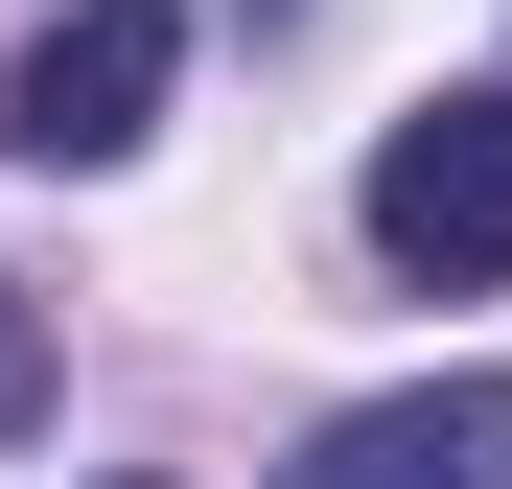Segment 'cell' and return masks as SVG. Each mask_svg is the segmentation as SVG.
<instances>
[{
    "mask_svg": "<svg viewBox=\"0 0 512 489\" xmlns=\"http://www.w3.org/2000/svg\"><path fill=\"white\" fill-rule=\"evenodd\" d=\"M280 489H512V373H396L350 420H303Z\"/></svg>",
    "mask_w": 512,
    "mask_h": 489,
    "instance_id": "obj_3",
    "label": "cell"
},
{
    "mask_svg": "<svg viewBox=\"0 0 512 489\" xmlns=\"http://www.w3.org/2000/svg\"><path fill=\"white\" fill-rule=\"evenodd\" d=\"M24 420H47V303L0 280V443H24Z\"/></svg>",
    "mask_w": 512,
    "mask_h": 489,
    "instance_id": "obj_4",
    "label": "cell"
},
{
    "mask_svg": "<svg viewBox=\"0 0 512 489\" xmlns=\"http://www.w3.org/2000/svg\"><path fill=\"white\" fill-rule=\"evenodd\" d=\"M373 257H396L419 303L512 280V94H419V117L373 140Z\"/></svg>",
    "mask_w": 512,
    "mask_h": 489,
    "instance_id": "obj_2",
    "label": "cell"
},
{
    "mask_svg": "<svg viewBox=\"0 0 512 489\" xmlns=\"http://www.w3.org/2000/svg\"><path fill=\"white\" fill-rule=\"evenodd\" d=\"M187 94V0H47L0 47V163H140Z\"/></svg>",
    "mask_w": 512,
    "mask_h": 489,
    "instance_id": "obj_1",
    "label": "cell"
}]
</instances>
